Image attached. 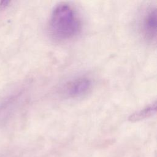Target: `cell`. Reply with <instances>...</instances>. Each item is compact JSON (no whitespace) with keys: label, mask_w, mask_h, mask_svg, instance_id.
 <instances>
[{"label":"cell","mask_w":157,"mask_h":157,"mask_svg":"<svg viewBox=\"0 0 157 157\" xmlns=\"http://www.w3.org/2000/svg\"><path fill=\"white\" fill-rule=\"evenodd\" d=\"M81 18L76 9L70 4L61 2L52 11L48 29L51 36L59 42L77 37L82 30Z\"/></svg>","instance_id":"1"},{"label":"cell","mask_w":157,"mask_h":157,"mask_svg":"<svg viewBox=\"0 0 157 157\" xmlns=\"http://www.w3.org/2000/svg\"><path fill=\"white\" fill-rule=\"evenodd\" d=\"M92 85V81L89 77H77L64 85L62 88V94L67 98H79L90 91Z\"/></svg>","instance_id":"2"},{"label":"cell","mask_w":157,"mask_h":157,"mask_svg":"<svg viewBox=\"0 0 157 157\" xmlns=\"http://www.w3.org/2000/svg\"><path fill=\"white\" fill-rule=\"evenodd\" d=\"M156 28V7H151L145 12L140 23L142 34L147 42L150 43L155 42Z\"/></svg>","instance_id":"3"},{"label":"cell","mask_w":157,"mask_h":157,"mask_svg":"<svg viewBox=\"0 0 157 157\" xmlns=\"http://www.w3.org/2000/svg\"><path fill=\"white\" fill-rule=\"evenodd\" d=\"M156 109V102H154L152 104H150L140 109V110L132 113L129 117V120L132 122H135L148 118L155 113Z\"/></svg>","instance_id":"4"},{"label":"cell","mask_w":157,"mask_h":157,"mask_svg":"<svg viewBox=\"0 0 157 157\" xmlns=\"http://www.w3.org/2000/svg\"><path fill=\"white\" fill-rule=\"evenodd\" d=\"M9 3V1H1V2H0V10H2L5 7H6Z\"/></svg>","instance_id":"5"}]
</instances>
